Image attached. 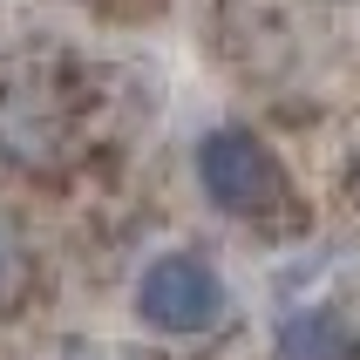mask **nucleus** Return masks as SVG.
Segmentation results:
<instances>
[{"label": "nucleus", "mask_w": 360, "mask_h": 360, "mask_svg": "<svg viewBox=\"0 0 360 360\" xmlns=\"http://www.w3.org/2000/svg\"><path fill=\"white\" fill-rule=\"evenodd\" d=\"M279 360H360V326L340 306H300L279 326Z\"/></svg>", "instance_id": "3"}, {"label": "nucleus", "mask_w": 360, "mask_h": 360, "mask_svg": "<svg viewBox=\"0 0 360 360\" xmlns=\"http://www.w3.org/2000/svg\"><path fill=\"white\" fill-rule=\"evenodd\" d=\"M7 272H14V231L0 224V279H7Z\"/></svg>", "instance_id": "4"}, {"label": "nucleus", "mask_w": 360, "mask_h": 360, "mask_svg": "<svg viewBox=\"0 0 360 360\" xmlns=\"http://www.w3.org/2000/svg\"><path fill=\"white\" fill-rule=\"evenodd\" d=\"M224 306H231L224 272L211 259H198V252H157V259L143 265V279H136V320L150 333H163V340H198V333H211L224 320Z\"/></svg>", "instance_id": "2"}, {"label": "nucleus", "mask_w": 360, "mask_h": 360, "mask_svg": "<svg viewBox=\"0 0 360 360\" xmlns=\"http://www.w3.org/2000/svg\"><path fill=\"white\" fill-rule=\"evenodd\" d=\"M191 170H198V191L211 198V211H224V218H265V211H279V204H285L279 157H272L252 129H238V122L204 129Z\"/></svg>", "instance_id": "1"}]
</instances>
